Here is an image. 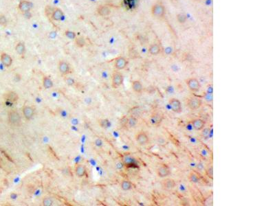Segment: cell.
Listing matches in <instances>:
<instances>
[{
  "label": "cell",
  "mask_w": 275,
  "mask_h": 206,
  "mask_svg": "<svg viewBox=\"0 0 275 206\" xmlns=\"http://www.w3.org/2000/svg\"><path fill=\"white\" fill-rule=\"evenodd\" d=\"M8 119L9 123L12 126H14V127H19L22 124V118L21 116L17 111L12 110L9 111L8 115Z\"/></svg>",
  "instance_id": "cell-1"
},
{
  "label": "cell",
  "mask_w": 275,
  "mask_h": 206,
  "mask_svg": "<svg viewBox=\"0 0 275 206\" xmlns=\"http://www.w3.org/2000/svg\"><path fill=\"white\" fill-rule=\"evenodd\" d=\"M152 14L155 18H162L165 14L164 6L160 3H156L154 4L152 8Z\"/></svg>",
  "instance_id": "cell-2"
},
{
  "label": "cell",
  "mask_w": 275,
  "mask_h": 206,
  "mask_svg": "<svg viewBox=\"0 0 275 206\" xmlns=\"http://www.w3.org/2000/svg\"><path fill=\"white\" fill-rule=\"evenodd\" d=\"M124 81V77L123 75L121 72H116L113 74L112 77H111V84L113 88L117 89L121 86L123 83Z\"/></svg>",
  "instance_id": "cell-3"
},
{
  "label": "cell",
  "mask_w": 275,
  "mask_h": 206,
  "mask_svg": "<svg viewBox=\"0 0 275 206\" xmlns=\"http://www.w3.org/2000/svg\"><path fill=\"white\" fill-rule=\"evenodd\" d=\"M187 84L189 89L193 92H199L201 89V84L199 80L195 78H189L187 80Z\"/></svg>",
  "instance_id": "cell-4"
},
{
  "label": "cell",
  "mask_w": 275,
  "mask_h": 206,
  "mask_svg": "<svg viewBox=\"0 0 275 206\" xmlns=\"http://www.w3.org/2000/svg\"><path fill=\"white\" fill-rule=\"evenodd\" d=\"M202 104V101L197 97H191L187 101V107L191 110H196L200 108Z\"/></svg>",
  "instance_id": "cell-5"
},
{
  "label": "cell",
  "mask_w": 275,
  "mask_h": 206,
  "mask_svg": "<svg viewBox=\"0 0 275 206\" xmlns=\"http://www.w3.org/2000/svg\"><path fill=\"white\" fill-rule=\"evenodd\" d=\"M32 8V3L28 0H21L19 3L18 8L22 13H28Z\"/></svg>",
  "instance_id": "cell-6"
},
{
  "label": "cell",
  "mask_w": 275,
  "mask_h": 206,
  "mask_svg": "<svg viewBox=\"0 0 275 206\" xmlns=\"http://www.w3.org/2000/svg\"><path fill=\"white\" fill-rule=\"evenodd\" d=\"M128 65V61L123 57H118L114 61V67L118 70H123Z\"/></svg>",
  "instance_id": "cell-7"
},
{
  "label": "cell",
  "mask_w": 275,
  "mask_h": 206,
  "mask_svg": "<svg viewBox=\"0 0 275 206\" xmlns=\"http://www.w3.org/2000/svg\"><path fill=\"white\" fill-rule=\"evenodd\" d=\"M169 104L170 105L171 107V109L173 112L179 113H181L182 111V104L178 99L176 98H172L169 100Z\"/></svg>",
  "instance_id": "cell-8"
},
{
  "label": "cell",
  "mask_w": 275,
  "mask_h": 206,
  "mask_svg": "<svg viewBox=\"0 0 275 206\" xmlns=\"http://www.w3.org/2000/svg\"><path fill=\"white\" fill-rule=\"evenodd\" d=\"M157 175L160 178H165L171 175V169L167 165H162L157 170Z\"/></svg>",
  "instance_id": "cell-9"
},
{
  "label": "cell",
  "mask_w": 275,
  "mask_h": 206,
  "mask_svg": "<svg viewBox=\"0 0 275 206\" xmlns=\"http://www.w3.org/2000/svg\"><path fill=\"white\" fill-rule=\"evenodd\" d=\"M175 185H176L175 181L173 180V179H170V178L165 179L164 180H163L162 182V188L166 191L173 190L175 188Z\"/></svg>",
  "instance_id": "cell-10"
},
{
  "label": "cell",
  "mask_w": 275,
  "mask_h": 206,
  "mask_svg": "<svg viewBox=\"0 0 275 206\" xmlns=\"http://www.w3.org/2000/svg\"><path fill=\"white\" fill-rule=\"evenodd\" d=\"M59 72L63 76L67 75L70 73V66L67 62L65 61H60L58 65Z\"/></svg>",
  "instance_id": "cell-11"
},
{
  "label": "cell",
  "mask_w": 275,
  "mask_h": 206,
  "mask_svg": "<svg viewBox=\"0 0 275 206\" xmlns=\"http://www.w3.org/2000/svg\"><path fill=\"white\" fill-rule=\"evenodd\" d=\"M22 111H23V114H24V117L26 119H28V120H30V119H32V117L34 116V107H32L31 106H28V105H26V106H24V107H23Z\"/></svg>",
  "instance_id": "cell-12"
},
{
  "label": "cell",
  "mask_w": 275,
  "mask_h": 206,
  "mask_svg": "<svg viewBox=\"0 0 275 206\" xmlns=\"http://www.w3.org/2000/svg\"><path fill=\"white\" fill-rule=\"evenodd\" d=\"M163 119L162 115L160 113H154V114L152 115L150 117L149 122L153 126H158L162 122Z\"/></svg>",
  "instance_id": "cell-13"
},
{
  "label": "cell",
  "mask_w": 275,
  "mask_h": 206,
  "mask_svg": "<svg viewBox=\"0 0 275 206\" xmlns=\"http://www.w3.org/2000/svg\"><path fill=\"white\" fill-rule=\"evenodd\" d=\"M136 140L140 145H146L149 142V137L144 132H140L136 135Z\"/></svg>",
  "instance_id": "cell-14"
},
{
  "label": "cell",
  "mask_w": 275,
  "mask_h": 206,
  "mask_svg": "<svg viewBox=\"0 0 275 206\" xmlns=\"http://www.w3.org/2000/svg\"><path fill=\"white\" fill-rule=\"evenodd\" d=\"M51 17L53 20L57 21L62 20L64 17V13L63 10L59 8H54L51 14Z\"/></svg>",
  "instance_id": "cell-15"
},
{
  "label": "cell",
  "mask_w": 275,
  "mask_h": 206,
  "mask_svg": "<svg viewBox=\"0 0 275 206\" xmlns=\"http://www.w3.org/2000/svg\"><path fill=\"white\" fill-rule=\"evenodd\" d=\"M0 59H1V63H3L4 66L6 67H9L11 66L12 63V59L9 54H6L5 52H3L1 54V57H0Z\"/></svg>",
  "instance_id": "cell-16"
},
{
  "label": "cell",
  "mask_w": 275,
  "mask_h": 206,
  "mask_svg": "<svg viewBox=\"0 0 275 206\" xmlns=\"http://www.w3.org/2000/svg\"><path fill=\"white\" fill-rule=\"evenodd\" d=\"M192 126L196 131H202L205 127V122L200 118H195L192 120Z\"/></svg>",
  "instance_id": "cell-17"
},
{
  "label": "cell",
  "mask_w": 275,
  "mask_h": 206,
  "mask_svg": "<svg viewBox=\"0 0 275 206\" xmlns=\"http://www.w3.org/2000/svg\"><path fill=\"white\" fill-rule=\"evenodd\" d=\"M4 98L8 102L14 103L16 102L19 99V96L16 92H9L4 95Z\"/></svg>",
  "instance_id": "cell-18"
},
{
  "label": "cell",
  "mask_w": 275,
  "mask_h": 206,
  "mask_svg": "<svg viewBox=\"0 0 275 206\" xmlns=\"http://www.w3.org/2000/svg\"><path fill=\"white\" fill-rule=\"evenodd\" d=\"M97 13L98 14V15L101 16H108L111 13V9L108 6L102 5L99 6L97 8Z\"/></svg>",
  "instance_id": "cell-19"
},
{
  "label": "cell",
  "mask_w": 275,
  "mask_h": 206,
  "mask_svg": "<svg viewBox=\"0 0 275 206\" xmlns=\"http://www.w3.org/2000/svg\"><path fill=\"white\" fill-rule=\"evenodd\" d=\"M161 47L159 45L156 44V43H154V44H152L149 47V53L150 54H152L153 56H156L158 55L161 52Z\"/></svg>",
  "instance_id": "cell-20"
},
{
  "label": "cell",
  "mask_w": 275,
  "mask_h": 206,
  "mask_svg": "<svg viewBox=\"0 0 275 206\" xmlns=\"http://www.w3.org/2000/svg\"><path fill=\"white\" fill-rule=\"evenodd\" d=\"M131 87L134 92L138 93V94L141 93L142 90H143V86H142L141 82L139 81V80H134L132 82Z\"/></svg>",
  "instance_id": "cell-21"
},
{
  "label": "cell",
  "mask_w": 275,
  "mask_h": 206,
  "mask_svg": "<svg viewBox=\"0 0 275 206\" xmlns=\"http://www.w3.org/2000/svg\"><path fill=\"white\" fill-rule=\"evenodd\" d=\"M75 172L78 177H83L86 174V168L83 165L77 164L75 167Z\"/></svg>",
  "instance_id": "cell-22"
},
{
  "label": "cell",
  "mask_w": 275,
  "mask_h": 206,
  "mask_svg": "<svg viewBox=\"0 0 275 206\" xmlns=\"http://www.w3.org/2000/svg\"><path fill=\"white\" fill-rule=\"evenodd\" d=\"M200 179H201V177L200 176V175L197 172L192 171V172H190L189 175V180L190 181V182L197 183L200 181Z\"/></svg>",
  "instance_id": "cell-23"
},
{
  "label": "cell",
  "mask_w": 275,
  "mask_h": 206,
  "mask_svg": "<svg viewBox=\"0 0 275 206\" xmlns=\"http://www.w3.org/2000/svg\"><path fill=\"white\" fill-rule=\"evenodd\" d=\"M15 51L19 55H24L26 52V45L23 42H19L15 46Z\"/></svg>",
  "instance_id": "cell-24"
},
{
  "label": "cell",
  "mask_w": 275,
  "mask_h": 206,
  "mask_svg": "<svg viewBox=\"0 0 275 206\" xmlns=\"http://www.w3.org/2000/svg\"><path fill=\"white\" fill-rule=\"evenodd\" d=\"M43 86L45 89H50L53 87V81L48 76H43Z\"/></svg>",
  "instance_id": "cell-25"
},
{
  "label": "cell",
  "mask_w": 275,
  "mask_h": 206,
  "mask_svg": "<svg viewBox=\"0 0 275 206\" xmlns=\"http://www.w3.org/2000/svg\"><path fill=\"white\" fill-rule=\"evenodd\" d=\"M138 118L137 117L131 115L129 117H128V122H127V126L130 128L135 127L136 125L138 124Z\"/></svg>",
  "instance_id": "cell-26"
},
{
  "label": "cell",
  "mask_w": 275,
  "mask_h": 206,
  "mask_svg": "<svg viewBox=\"0 0 275 206\" xmlns=\"http://www.w3.org/2000/svg\"><path fill=\"white\" fill-rule=\"evenodd\" d=\"M121 187L123 190H129L132 188V183L128 180H123L121 183Z\"/></svg>",
  "instance_id": "cell-27"
},
{
  "label": "cell",
  "mask_w": 275,
  "mask_h": 206,
  "mask_svg": "<svg viewBox=\"0 0 275 206\" xmlns=\"http://www.w3.org/2000/svg\"><path fill=\"white\" fill-rule=\"evenodd\" d=\"M75 40V44L78 47H83L86 44L85 39L83 36H78L76 37Z\"/></svg>",
  "instance_id": "cell-28"
},
{
  "label": "cell",
  "mask_w": 275,
  "mask_h": 206,
  "mask_svg": "<svg viewBox=\"0 0 275 206\" xmlns=\"http://www.w3.org/2000/svg\"><path fill=\"white\" fill-rule=\"evenodd\" d=\"M176 18H177V21H178V23H180V24H185L187 20V15L183 13H180L177 14Z\"/></svg>",
  "instance_id": "cell-29"
},
{
  "label": "cell",
  "mask_w": 275,
  "mask_h": 206,
  "mask_svg": "<svg viewBox=\"0 0 275 206\" xmlns=\"http://www.w3.org/2000/svg\"><path fill=\"white\" fill-rule=\"evenodd\" d=\"M205 172H206V175L208 177V178H210L211 179H213V166H208V168L206 169Z\"/></svg>",
  "instance_id": "cell-30"
},
{
  "label": "cell",
  "mask_w": 275,
  "mask_h": 206,
  "mask_svg": "<svg viewBox=\"0 0 275 206\" xmlns=\"http://www.w3.org/2000/svg\"><path fill=\"white\" fill-rule=\"evenodd\" d=\"M64 34H65V36L67 37V38L70 39H75L76 37V33L71 30H65Z\"/></svg>",
  "instance_id": "cell-31"
},
{
  "label": "cell",
  "mask_w": 275,
  "mask_h": 206,
  "mask_svg": "<svg viewBox=\"0 0 275 206\" xmlns=\"http://www.w3.org/2000/svg\"><path fill=\"white\" fill-rule=\"evenodd\" d=\"M54 203L53 200L50 197H45L43 199V205L44 206H51Z\"/></svg>",
  "instance_id": "cell-32"
},
{
  "label": "cell",
  "mask_w": 275,
  "mask_h": 206,
  "mask_svg": "<svg viewBox=\"0 0 275 206\" xmlns=\"http://www.w3.org/2000/svg\"><path fill=\"white\" fill-rule=\"evenodd\" d=\"M99 124L102 128H104V129H107L109 127L110 125V123H109V121L107 119H101L99 121Z\"/></svg>",
  "instance_id": "cell-33"
},
{
  "label": "cell",
  "mask_w": 275,
  "mask_h": 206,
  "mask_svg": "<svg viewBox=\"0 0 275 206\" xmlns=\"http://www.w3.org/2000/svg\"><path fill=\"white\" fill-rule=\"evenodd\" d=\"M131 115L133 116L137 117L138 115H139L140 114V109L138 107H136L131 109Z\"/></svg>",
  "instance_id": "cell-34"
},
{
  "label": "cell",
  "mask_w": 275,
  "mask_h": 206,
  "mask_svg": "<svg viewBox=\"0 0 275 206\" xmlns=\"http://www.w3.org/2000/svg\"><path fill=\"white\" fill-rule=\"evenodd\" d=\"M7 19H6V16L3 15V14H0V25L4 27H6L7 26Z\"/></svg>",
  "instance_id": "cell-35"
},
{
  "label": "cell",
  "mask_w": 275,
  "mask_h": 206,
  "mask_svg": "<svg viewBox=\"0 0 275 206\" xmlns=\"http://www.w3.org/2000/svg\"><path fill=\"white\" fill-rule=\"evenodd\" d=\"M127 122L128 117L127 116H123L120 120V124H121L122 127H125V126H127Z\"/></svg>",
  "instance_id": "cell-36"
},
{
  "label": "cell",
  "mask_w": 275,
  "mask_h": 206,
  "mask_svg": "<svg viewBox=\"0 0 275 206\" xmlns=\"http://www.w3.org/2000/svg\"><path fill=\"white\" fill-rule=\"evenodd\" d=\"M65 80L66 84L69 86H72L75 84V80H74L72 78H70V77L66 78Z\"/></svg>",
  "instance_id": "cell-37"
},
{
  "label": "cell",
  "mask_w": 275,
  "mask_h": 206,
  "mask_svg": "<svg viewBox=\"0 0 275 206\" xmlns=\"http://www.w3.org/2000/svg\"><path fill=\"white\" fill-rule=\"evenodd\" d=\"M202 135H203L204 137H208L210 134V129H208V128H204L202 130Z\"/></svg>",
  "instance_id": "cell-38"
},
{
  "label": "cell",
  "mask_w": 275,
  "mask_h": 206,
  "mask_svg": "<svg viewBox=\"0 0 275 206\" xmlns=\"http://www.w3.org/2000/svg\"><path fill=\"white\" fill-rule=\"evenodd\" d=\"M94 144L97 147H101V146L103 145V142L102 139H100V138H98V139H96V140H95Z\"/></svg>",
  "instance_id": "cell-39"
},
{
  "label": "cell",
  "mask_w": 275,
  "mask_h": 206,
  "mask_svg": "<svg viewBox=\"0 0 275 206\" xmlns=\"http://www.w3.org/2000/svg\"><path fill=\"white\" fill-rule=\"evenodd\" d=\"M206 93L207 94H213V88L212 85L208 86L207 89H206Z\"/></svg>",
  "instance_id": "cell-40"
},
{
  "label": "cell",
  "mask_w": 275,
  "mask_h": 206,
  "mask_svg": "<svg viewBox=\"0 0 275 206\" xmlns=\"http://www.w3.org/2000/svg\"><path fill=\"white\" fill-rule=\"evenodd\" d=\"M197 168L199 170L202 171V170L204 169V164H202V163H201V162L199 163V164H198L197 165Z\"/></svg>",
  "instance_id": "cell-41"
},
{
  "label": "cell",
  "mask_w": 275,
  "mask_h": 206,
  "mask_svg": "<svg viewBox=\"0 0 275 206\" xmlns=\"http://www.w3.org/2000/svg\"><path fill=\"white\" fill-rule=\"evenodd\" d=\"M17 197V195L16 193H11L10 194V198L12 199H16Z\"/></svg>",
  "instance_id": "cell-42"
}]
</instances>
